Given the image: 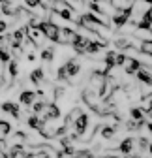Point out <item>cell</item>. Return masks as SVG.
<instances>
[{
	"mask_svg": "<svg viewBox=\"0 0 152 158\" xmlns=\"http://www.w3.org/2000/svg\"><path fill=\"white\" fill-rule=\"evenodd\" d=\"M8 2V0H0V4H6Z\"/></svg>",
	"mask_w": 152,
	"mask_h": 158,
	"instance_id": "obj_19",
	"label": "cell"
},
{
	"mask_svg": "<svg viewBox=\"0 0 152 158\" xmlns=\"http://www.w3.org/2000/svg\"><path fill=\"white\" fill-rule=\"evenodd\" d=\"M130 113H131V118H134V121H145V111L141 107H134Z\"/></svg>",
	"mask_w": 152,
	"mask_h": 158,
	"instance_id": "obj_14",
	"label": "cell"
},
{
	"mask_svg": "<svg viewBox=\"0 0 152 158\" xmlns=\"http://www.w3.org/2000/svg\"><path fill=\"white\" fill-rule=\"evenodd\" d=\"M88 121H90V118H88V115L86 113H79L77 115V118H75V121H73V128H75V134H77L79 137L88 130Z\"/></svg>",
	"mask_w": 152,
	"mask_h": 158,
	"instance_id": "obj_1",
	"label": "cell"
},
{
	"mask_svg": "<svg viewBox=\"0 0 152 158\" xmlns=\"http://www.w3.org/2000/svg\"><path fill=\"white\" fill-rule=\"evenodd\" d=\"M36 100H38V92H34V90H21V94H19L21 106H32Z\"/></svg>",
	"mask_w": 152,
	"mask_h": 158,
	"instance_id": "obj_5",
	"label": "cell"
},
{
	"mask_svg": "<svg viewBox=\"0 0 152 158\" xmlns=\"http://www.w3.org/2000/svg\"><path fill=\"white\" fill-rule=\"evenodd\" d=\"M135 75H137V79L141 83H145V85H148V87H152V73L145 68V66H141L137 72H135Z\"/></svg>",
	"mask_w": 152,
	"mask_h": 158,
	"instance_id": "obj_6",
	"label": "cell"
},
{
	"mask_svg": "<svg viewBox=\"0 0 152 158\" xmlns=\"http://www.w3.org/2000/svg\"><path fill=\"white\" fill-rule=\"evenodd\" d=\"M30 81H32L34 85H42V83L45 81V70H43V68L32 70V72H30Z\"/></svg>",
	"mask_w": 152,
	"mask_h": 158,
	"instance_id": "obj_7",
	"label": "cell"
},
{
	"mask_svg": "<svg viewBox=\"0 0 152 158\" xmlns=\"http://www.w3.org/2000/svg\"><path fill=\"white\" fill-rule=\"evenodd\" d=\"M137 145H139V151L143 152V151H146V149H148V145H150V143H148V139H145V137H141V139L137 141Z\"/></svg>",
	"mask_w": 152,
	"mask_h": 158,
	"instance_id": "obj_15",
	"label": "cell"
},
{
	"mask_svg": "<svg viewBox=\"0 0 152 158\" xmlns=\"http://www.w3.org/2000/svg\"><path fill=\"white\" fill-rule=\"evenodd\" d=\"M100 128H102V137H103V139H111V137L117 134V128H115V126H111V124H107V126H100Z\"/></svg>",
	"mask_w": 152,
	"mask_h": 158,
	"instance_id": "obj_12",
	"label": "cell"
},
{
	"mask_svg": "<svg viewBox=\"0 0 152 158\" xmlns=\"http://www.w3.org/2000/svg\"><path fill=\"white\" fill-rule=\"evenodd\" d=\"M139 53L141 55H146V56H152V38L148 40H141V44H139Z\"/></svg>",
	"mask_w": 152,
	"mask_h": 158,
	"instance_id": "obj_9",
	"label": "cell"
},
{
	"mask_svg": "<svg viewBox=\"0 0 152 158\" xmlns=\"http://www.w3.org/2000/svg\"><path fill=\"white\" fill-rule=\"evenodd\" d=\"M126 55V53H124ZM143 64H141V60H137L135 56H130V55H126V58H124V62H122V68H124V72L126 73H135L139 68H141Z\"/></svg>",
	"mask_w": 152,
	"mask_h": 158,
	"instance_id": "obj_2",
	"label": "cell"
},
{
	"mask_svg": "<svg viewBox=\"0 0 152 158\" xmlns=\"http://www.w3.org/2000/svg\"><path fill=\"white\" fill-rule=\"evenodd\" d=\"M25 2H26V6L28 8H38V6H42V2H43V0H25Z\"/></svg>",
	"mask_w": 152,
	"mask_h": 158,
	"instance_id": "obj_16",
	"label": "cell"
},
{
	"mask_svg": "<svg viewBox=\"0 0 152 158\" xmlns=\"http://www.w3.org/2000/svg\"><path fill=\"white\" fill-rule=\"evenodd\" d=\"M130 2H134V0H130Z\"/></svg>",
	"mask_w": 152,
	"mask_h": 158,
	"instance_id": "obj_20",
	"label": "cell"
},
{
	"mask_svg": "<svg viewBox=\"0 0 152 158\" xmlns=\"http://www.w3.org/2000/svg\"><path fill=\"white\" fill-rule=\"evenodd\" d=\"M148 130H150V132H152V123H148Z\"/></svg>",
	"mask_w": 152,
	"mask_h": 158,
	"instance_id": "obj_18",
	"label": "cell"
},
{
	"mask_svg": "<svg viewBox=\"0 0 152 158\" xmlns=\"http://www.w3.org/2000/svg\"><path fill=\"white\" fill-rule=\"evenodd\" d=\"M21 158H32V154H23Z\"/></svg>",
	"mask_w": 152,
	"mask_h": 158,
	"instance_id": "obj_17",
	"label": "cell"
},
{
	"mask_svg": "<svg viewBox=\"0 0 152 158\" xmlns=\"http://www.w3.org/2000/svg\"><path fill=\"white\" fill-rule=\"evenodd\" d=\"M40 56H42L43 62H53V58H54V49H53V47H47V49L42 51Z\"/></svg>",
	"mask_w": 152,
	"mask_h": 158,
	"instance_id": "obj_13",
	"label": "cell"
},
{
	"mask_svg": "<svg viewBox=\"0 0 152 158\" xmlns=\"http://www.w3.org/2000/svg\"><path fill=\"white\" fill-rule=\"evenodd\" d=\"M10 134H11V124L8 121H2V118H0V141H4Z\"/></svg>",
	"mask_w": 152,
	"mask_h": 158,
	"instance_id": "obj_10",
	"label": "cell"
},
{
	"mask_svg": "<svg viewBox=\"0 0 152 158\" xmlns=\"http://www.w3.org/2000/svg\"><path fill=\"white\" fill-rule=\"evenodd\" d=\"M134 145H135V139L126 137V139H122L120 145H118V152H120V154H130L131 151H134Z\"/></svg>",
	"mask_w": 152,
	"mask_h": 158,
	"instance_id": "obj_8",
	"label": "cell"
},
{
	"mask_svg": "<svg viewBox=\"0 0 152 158\" xmlns=\"http://www.w3.org/2000/svg\"><path fill=\"white\" fill-rule=\"evenodd\" d=\"M62 66H64V70H66L68 79H70V77H75V75H79V73H81V64L77 62V58H70V60H66Z\"/></svg>",
	"mask_w": 152,
	"mask_h": 158,
	"instance_id": "obj_3",
	"label": "cell"
},
{
	"mask_svg": "<svg viewBox=\"0 0 152 158\" xmlns=\"http://www.w3.org/2000/svg\"><path fill=\"white\" fill-rule=\"evenodd\" d=\"M8 75H10V79H11V81H13V79L19 75V64H17V60H15V58L8 62Z\"/></svg>",
	"mask_w": 152,
	"mask_h": 158,
	"instance_id": "obj_11",
	"label": "cell"
},
{
	"mask_svg": "<svg viewBox=\"0 0 152 158\" xmlns=\"http://www.w3.org/2000/svg\"><path fill=\"white\" fill-rule=\"evenodd\" d=\"M0 109H2L4 113H10L13 118H21V106H19L17 102H4L2 106H0Z\"/></svg>",
	"mask_w": 152,
	"mask_h": 158,
	"instance_id": "obj_4",
	"label": "cell"
}]
</instances>
